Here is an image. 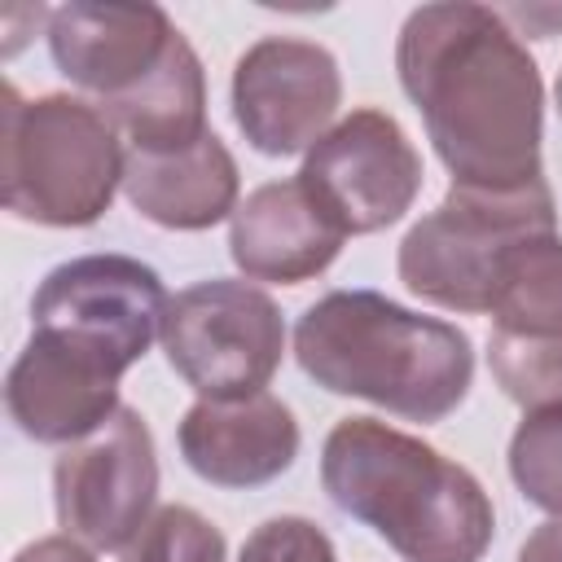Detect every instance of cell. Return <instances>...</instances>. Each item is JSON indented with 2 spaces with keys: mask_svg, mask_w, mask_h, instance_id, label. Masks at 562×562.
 Masks as SVG:
<instances>
[{
  "mask_svg": "<svg viewBox=\"0 0 562 562\" xmlns=\"http://www.w3.org/2000/svg\"><path fill=\"white\" fill-rule=\"evenodd\" d=\"M237 162L228 145L206 132L198 145L176 154H136L127 149L123 167V198L158 228L202 233L237 211Z\"/></svg>",
  "mask_w": 562,
  "mask_h": 562,
  "instance_id": "cell-15",
  "label": "cell"
},
{
  "mask_svg": "<svg viewBox=\"0 0 562 562\" xmlns=\"http://www.w3.org/2000/svg\"><path fill=\"white\" fill-rule=\"evenodd\" d=\"M299 369L329 395L369 400L404 422H443L474 382L470 334L378 290H329L294 325Z\"/></svg>",
  "mask_w": 562,
  "mask_h": 562,
  "instance_id": "cell-3",
  "label": "cell"
},
{
  "mask_svg": "<svg viewBox=\"0 0 562 562\" xmlns=\"http://www.w3.org/2000/svg\"><path fill=\"white\" fill-rule=\"evenodd\" d=\"M325 496L404 562H479L496 531L483 483L378 417H342L321 448Z\"/></svg>",
  "mask_w": 562,
  "mask_h": 562,
  "instance_id": "cell-2",
  "label": "cell"
},
{
  "mask_svg": "<svg viewBox=\"0 0 562 562\" xmlns=\"http://www.w3.org/2000/svg\"><path fill=\"white\" fill-rule=\"evenodd\" d=\"M487 364H492L496 386L522 408L562 400V338L558 342H522V338L492 334Z\"/></svg>",
  "mask_w": 562,
  "mask_h": 562,
  "instance_id": "cell-20",
  "label": "cell"
},
{
  "mask_svg": "<svg viewBox=\"0 0 562 562\" xmlns=\"http://www.w3.org/2000/svg\"><path fill=\"white\" fill-rule=\"evenodd\" d=\"M167 364L198 391V400L259 395L285 356L281 307L250 281L211 277L180 290L162 316Z\"/></svg>",
  "mask_w": 562,
  "mask_h": 562,
  "instance_id": "cell-7",
  "label": "cell"
},
{
  "mask_svg": "<svg viewBox=\"0 0 562 562\" xmlns=\"http://www.w3.org/2000/svg\"><path fill=\"white\" fill-rule=\"evenodd\" d=\"M237 562H338V553H334V540L312 518L281 514L259 522L246 536Z\"/></svg>",
  "mask_w": 562,
  "mask_h": 562,
  "instance_id": "cell-21",
  "label": "cell"
},
{
  "mask_svg": "<svg viewBox=\"0 0 562 562\" xmlns=\"http://www.w3.org/2000/svg\"><path fill=\"white\" fill-rule=\"evenodd\" d=\"M233 123L268 158L307 154L342 105V75L325 44L294 35L255 40L233 66Z\"/></svg>",
  "mask_w": 562,
  "mask_h": 562,
  "instance_id": "cell-10",
  "label": "cell"
},
{
  "mask_svg": "<svg viewBox=\"0 0 562 562\" xmlns=\"http://www.w3.org/2000/svg\"><path fill=\"white\" fill-rule=\"evenodd\" d=\"M180 31L158 4H101L70 0L48 13V53L57 70L101 101L145 83Z\"/></svg>",
  "mask_w": 562,
  "mask_h": 562,
  "instance_id": "cell-11",
  "label": "cell"
},
{
  "mask_svg": "<svg viewBox=\"0 0 562 562\" xmlns=\"http://www.w3.org/2000/svg\"><path fill=\"white\" fill-rule=\"evenodd\" d=\"M509 479L527 505L562 518V400L522 413L509 435Z\"/></svg>",
  "mask_w": 562,
  "mask_h": 562,
  "instance_id": "cell-18",
  "label": "cell"
},
{
  "mask_svg": "<svg viewBox=\"0 0 562 562\" xmlns=\"http://www.w3.org/2000/svg\"><path fill=\"white\" fill-rule=\"evenodd\" d=\"M13 562H97V553L88 544H79L75 536H44V540L26 544Z\"/></svg>",
  "mask_w": 562,
  "mask_h": 562,
  "instance_id": "cell-22",
  "label": "cell"
},
{
  "mask_svg": "<svg viewBox=\"0 0 562 562\" xmlns=\"http://www.w3.org/2000/svg\"><path fill=\"white\" fill-rule=\"evenodd\" d=\"M553 97H558V110H562V70H558V83H553Z\"/></svg>",
  "mask_w": 562,
  "mask_h": 562,
  "instance_id": "cell-24",
  "label": "cell"
},
{
  "mask_svg": "<svg viewBox=\"0 0 562 562\" xmlns=\"http://www.w3.org/2000/svg\"><path fill=\"white\" fill-rule=\"evenodd\" d=\"M312 202L347 233H378L404 220L422 193V154L386 110H351L303 158Z\"/></svg>",
  "mask_w": 562,
  "mask_h": 562,
  "instance_id": "cell-9",
  "label": "cell"
},
{
  "mask_svg": "<svg viewBox=\"0 0 562 562\" xmlns=\"http://www.w3.org/2000/svg\"><path fill=\"white\" fill-rule=\"evenodd\" d=\"M123 136L101 105L66 92L26 101L4 83L0 198L26 224L88 228L123 189Z\"/></svg>",
  "mask_w": 562,
  "mask_h": 562,
  "instance_id": "cell-4",
  "label": "cell"
},
{
  "mask_svg": "<svg viewBox=\"0 0 562 562\" xmlns=\"http://www.w3.org/2000/svg\"><path fill=\"white\" fill-rule=\"evenodd\" d=\"M4 408L35 443H75L119 413V378L88 356L31 334L4 378Z\"/></svg>",
  "mask_w": 562,
  "mask_h": 562,
  "instance_id": "cell-14",
  "label": "cell"
},
{
  "mask_svg": "<svg viewBox=\"0 0 562 562\" xmlns=\"http://www.w3.org/2000/svg\"><path fill=\"white\" fill-rule=\"evenodd\" d=\"M395 70L452 184L509 193L544 180L540 66L496 9L470 0L413 9Z\"/></svg>",
  "mask_w": 562,
  "mask_h": 562,
  "instance_id": "cell-1",
  "label": "cell"
},
{
  "mask_svg": "<svg viewBox=\"0 0 562 562\" xmlns=\"http://www.w3.org/2000/svg\"><path fill=\"white\" fill-rule=\"evenodd\" d=\"M171 294L132 255H79L57 263L31 299V334H44L123 378L162 334Z\"/></svg>",
  "mask_w": 562,
  "mask_h": 562,
  "instance_id": "cell-6",
  "label": "cell"
},
{
  "mask_svg": "<svg viewBox=\"0 0 562 562\" xmlns=\"http://www.w3.org/2000/svg\"><path fill=\"white\" fill-rule=\"evenodd\" d=\"M105 119L136 154H176L198 145L206 127V75L193 44L180 35L162 66L132 92L101 101Z\"/></svg>",
  "mask_w": 562,
  "mask_h": 562,
  "instance_id": "cell-16",
  "label": "cell"
},
{
  "mask_svg": "<svg viewBox=\"0 0 562 562\" xmlns=\"http://www.w3.org/2000/svg\"><path fill=\"white\" fill-rule=\"evenodd\" d=\"M536 233H558V206L544 180L509 193L452 184L448 198L404 233L395 272L435 307L487 312L505 250Z\"/></svg>",
  "mask_w": 562,
  "mask_h": 562,
  "instance_id": "cell-5",
  "label": "cell"
},
{
  "mask_svg": "<svg viewBox=\"0 0 562 562\" xmlns=\"http://www.w3.org/2000/svg\"><path fill=\"white\" fill-rule=\"evenodd\" d=\"M176 439L184 465L215 487H263L299 457V422L268 391L246 400H198L180 417Z\"/></svg>",
  "mask_w": 562,
  "mask_h": 562,
  "instance_id": "cell-12",
  "label": "cell"
},
{
  "mask_svg": "<svg viewBox=\"0 0 562 562\" xmlns=\"http://www.w3.org/2000/svg\"><path fill=\"white\" fill-rule=\"evenodd\" d=\"M342 241L347 233L312 202L299 176L259 184L228 220V255L246 281H312L338 259Z\"/></svg>",
  "mask_w": 562,
  "mask_h": 562,
  "instance_id": "cell-13",
  "label": "cell"
},
{
  "mask_svg": "<svg viewBox=\"0 0 562 562\" xmlns=\"http://www.w3.org/2000/svg\"><path fill=\"white\" fill-rule=\"evenodd\" d=\"M492 334L522 342L562 338V237L536 233L505 250L492 281Z\"/></svg>",
  "mask_w": 562,
  "mask_h": 562,
  "instance_id": "cell-17",
  "label": "cell"
},
{
  "mask_svg": "<svg viewBox=\"0 0 562 562\" xmlns=\"http://www.w3.org/2000/svg\"><path fill=\"white\" fill-rule=\"evenodd\" d=\"M224 531L189 505H162L123 549V562H224Z\"/></svg>",
  "mask_w": 562,
  "mask_h": 562,
  "instance_id": "cell-19",
  "label": "cell"
},
{
  "mask_svg": "<svg viewBox=\"0 0 562 562\" xmlns=\"http://www.w3.org/2000/svg\"><path fill=\"white\" fill-rule=\"evenodd\" d=\"M518 562H562V518L540 522V527L518 544Z\"/></svg>",
  "mask_w": 562,
  "mask_h": 562,
  "instance_id": "cell-23",
  "label": "cell"
},
{
  "mask_svg": "<svg viewBox=\"0 0 562 562\" xmlns=\"http://www.w3.org/2000/svg\"><path fill=\"white\" fill-rule=\"evenodd\" d=\"M158 501V452L145 417L127 404L53 461V509L61 536L92 553H123Z\"/></svg>",
  "mask_w": 562,
  "mask_h": 562,
  "instance_id": "cell-8",
  "label": "cell"
}]
</instances>
